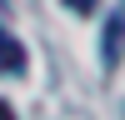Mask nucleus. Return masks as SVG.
I'll return each mask as SVG.
<instances>
[{
	"label": "nucleus",
	"mask_w": 125,
	"mask_h": 120,
	"mask_svg": "<svg viewBox=\"0 0 125 120\" xmlns=\"http://www.w3.org/2000/svg\"><path fill=\"white\" fill-rule=\"evenodd\" d=\"M120 45H125V5L105 20V70L120 65Z\"/></svg>",
	"instance_id": "nucleus-1"
},
{
	"label": "nucleus",
	"mask_w": 125,
	"mask_h": 120,
	"mask_svg": "<svg viewBox=\"0 0 125 120\" xmlns=\"http://www.w3.org/2000/svg\"><path fill=\"white\" fill-rule=\"evenodd\" d=\"M0 70H5V75H20V70H25V45H20L10 30H0Z\"/></svg>",
	"instance_id": "nucleus-2"
},
{
	"label": "nucleus",
	"mask_w": 125,
	"mask_h": 120,
	"mask_svg": "<svg viewBox=\"0 0 125 120\" xmlns=\"http://www.w3.org/2000/svg\"><path fill=\"white\" fill-rule=\"evenodd\" d=\"M65 5H70V10H75V15H90V10H95V5H100V0H65Z\"/></svg>",
	"instance_id": "nucleus-3"
},
{
	"label": "nucleus",
	"mask_w": 125,
	"mask_h": 120,
	"mask_svg": "<svg viewBox=\"0 0 125 120\" xmlns=\"http://www.w3.org/2000/svg\"><path fill=\"white\" fill-rule=\"evenodd\" d=\"M0 120H15V110H10V100H0Z\"/></svg>",
	"instance_id": "nucleus-4"
}]
</instances>
